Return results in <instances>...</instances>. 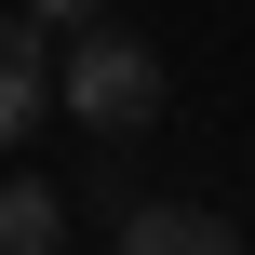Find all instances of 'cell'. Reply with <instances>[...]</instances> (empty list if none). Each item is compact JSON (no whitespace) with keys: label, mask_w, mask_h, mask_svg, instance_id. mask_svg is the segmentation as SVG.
Instances as JSON below:
<instances>
[{"label":"cell","mask_w":255,"mask_h":255,"mask_svg":"<svg viewBox=\"0 0 255 255\" xmlns=\"http://www.w3.org/2000/svg\"><path fill=\"white\" fill-rule=\"evenodd\" d=\"M0 255H67V202L40 175H0Z\"/></svg>","instance_id":"4"},{"label":"cell","mask_w":255,"mask_h":255,"mask_svg":"<svg viewBox=\"0 0 255 255\" xmlns=\"http://www.w3.org/2000/svg\"><path fill=\"white\" fill-rule=\"evenodd\" d=\"M121 255H242V242H229L202 202H134V215H121Z\"/></svg>","instance_id":"3"},{"label":"cell","mask_w":255,"mask_h":255,"mask_svg":"<svg viewBox=\"0 0 255 255\" xmlns=\"http://www.w3.org/2000/svg\"><path fill=\"white\" fill-rule=\"evenodd\" d=\"M27 13H40V27H94L108 0H27Z\"/></svg>","instance_id":"5"},{"label":"cell","mask_w":255,"mask_h":255,"mask_svg":"<svg viewBox=\"0 0 255 255\" xmlns=\"http://www.w3.org/2000/svg\"><path fill=\"white\" fill-rule=\"evenodd\" d=\"M161 94H175V67H161L134 27H67V54H54V108H67V121H94V134H148Z\"/></svg>","instance_id":"1"},{"label":"cell","mask_w":255,"mask_h":255,"mask_svg":"<svg viewBox=\"0 0 255 255\" xmlns=\"http://www.w3.org/2000/svg\"><path fill=\"white\" fill-rule=\"evenodd\" d=\"M54 121V27L40 13H0V148Z\"/></svg>","instance_id":"2"}]
</instances>
